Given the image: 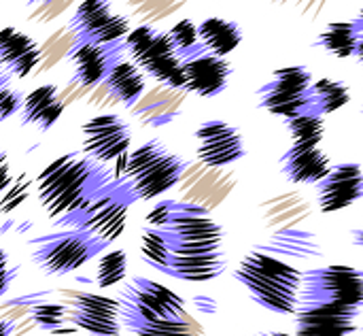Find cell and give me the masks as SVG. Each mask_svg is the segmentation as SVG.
Segmentation results:
<instances>
[{
  "label": "cell",
  "mask_w": 363,
  "mask_h": 336,
  "mask_svg": "<svg viewBox=\"0 0 363 336\" xmlns=\"http://www.w3.org/2000/svg\"><path fill=\"white\" fill-rule=\"evenodd\" d=\"M140 254L162 275L189 283L215 281L228 269L223 226L211 211L177 198L149 211Z\"/></svg>",
  "instance_id": "6da1fadb"
},
{
  "label": "cell",
  "mask_w": 363,
  "mask_h": 336,
  "mask_svg": "<svg viewBox=\"0 0 363 336\" xmlns=\"http://www.w3.org/2000/svg\"><path fill=\"white\" fill-rule=\"evenodd\" d=\"M363 311V271L328 264L304 271L294 313L296 336H351Z\"/></svg>",
  "instance_id": "7a4b0ae2"
},
{
  "label": "cell",
  "mask_w": 363,
  "mask_h": 336,
  "mask_svg": "<svg viewBox=\"0 0 363 336\" xmlns=\"http://www.w3.org/2000/svg\"><path fill=\"white\" fill-rule=\"evenodd\" d=\"M313 202L302 192H285L262 200L257 207L262 241L253 245V251L285 262L321 260L325 249L313 228Z\"/></svg>",
  "instance_id": "3957f363"
},
{
  "label": "cell",
  "mask_w": 363,
  "mask_h": 336,
  "mask_svg": "<svg viewBox=\"0 0 363 336\" xmlns=\"http://www.w3.org/2000/svg\"><path fill=\"white\" fill-rule=\"evenodd\" d=\"M119 322L128 336H204L185 300L170 288L134 277L119 292Z\"/></svg>",
  "instance_id": "277c9868"
},
{
  "label": "cell",
  "mask_w": 363,
  "mask_h": 336,
  "mask_svg": "<svg viewBox=\"0 0 363 336\" xmlns=\"http://www.w3.org/2000/svg\"><path fill=\"white\" fill-rule=\"evenodd\" d=\"M113 173L87 158L83 151L60 156L36 177V192L51 220L81 213L111 183Z\"/></svg>",
  "instance_id": "5b68a950"
},
{
  "label": "cell",
  "mask_w": 363,
  "mask_h": 336,
  "mask_svg": "<svg viewBox=\"0 0 363 336\" xmlns=\"http://www.w3.org/2000/svg\"><path fill=\"white\" fill-rule=\"evenodd\" d=\"M234 279L262 309L277 315H294L300 303L304 271L274 256L251 251L234 269Z\"/></svg>",
  "instance_id": "8992f818"
},
{
  "label": "cell",
  "mask_w": 363,
  "mask_h": 336,
  "mask_svg": "<svg viewBox=\"0 0 363 336\" xmlns=\"http://www.w3.org/2000/svg\"><path fill=\"white\" fill-rule=\"evenodd\" d=\"M119 166L121 170L117 173V179L125 185L132 198L153 200L181 183L189 162L170 151L160 139H151L121 158Z\"/></svg>",
  "instance_id": "52a82bcc"
},
{
  "label": "cell",
  "mask_w": 363,
  "mask_h": 336,
  "mask_svg": "<svg viewBox=\"0 0 363 336\" xmlns=\"http://www.w3.org/2000/svg\"><path fill=\"white\" fill-rule=\"evenodd\" d=\"M123 43L130 60L145 75L153 77L168 90H185L183 60L177 53L168 32H162L151 23H140L132 28Z\"/></svg>",
  "instance_id": "ba28073f"
},
{
  "label": "cell",
  "mask_w": 363,
  "mask_h": 336,
  "mask_svg": "<svg viewBox=\"0 0 363 336\" xmlns=\"http://www.w3.org/2000/svg\"><path fill=\"white\" fill-rule=\"evenodd\" d=\"M136 200L125 190V185L115 179L94 202H89L81 213L60 220V226H72L74 230L87 232L94 239L111 245L117 241L128 222V211Z\"/></svg>",
  "instance_id": "9c48e42d"
},
{
  "label": "cell",
  "mask_w": 363,
  "mask_h": 336,
  "mask_svg": "<svg viewBox=\"0 0 363 336\" xmlns=\"http://www.w3.org/2000/svg\"><path fill=\"white\" fill-rule=\"evenodd\" d=\"M34 264L49 277H64L100 256L108 245L81 230H64L34 241Z\"/></svg>",
  "instance_id": "30bf717a"
},
{
  "label": "cell",
  "mask_w": 363,
  "mask_h": 336,
  "mask_svg": "<svg viewBox=\"0 0 363 336\" xmlns=\"http://www.w3.org/2000/svg\"><path fill=\"white\" fill-rule=\"evenodd\" d=\"M313 72L306 66L279 68L272 72V79L257 90V104L285 121L313 113Z\"/></svg>",
  "instance_id": "8fae6325"
},
{
  "label": "cell",
  "mask_w": 363,
  "mask_h": 336,
  "mask_svg": "<svg viewBox=\"0 0 363 336\" xmlns=\"http://www.w3.org/2000/svg\"><path fill=\"white\" fill-rule=\"evenodd\" d=\"M83 153L94 162L106 166L130 153L132 130L117 113H100L83 124Z\"/></svg>",
  "instance_id": "7c38bea8"
},
{
  "label": "cell",
  "mask_w": 363,
  "mask_h": 336,
  "mask_svg": "<svg viewBox=\"0 0 363 336\" xmlns=\"http://www.w3.org/2000/svg\"><path fill=\"white\" fill-rule=\"evenodd\" d=\"M196 156L206 168H228L247 156L240 130L223 119H208L196 128Z\"/></svg>",
  "instance_id": "4fadbf2b"
},
{
  "label": "cell",
  "mask_w": 363,
  "mask_h": 336,
  "mask_svg": "<svg viewBox=\"0 0 363 336\" xmlns=\"http://www.w3.org/2000/svg\"><path fill=\"white\" fill-rule=\"evenodd\" d=\"M236 185H238L236 175L228 173L225 168H206L200 162L196 166L189 164L179 183L185 196L179 200L198 205L213 213L215 209L223 207L230 200Z\"/></svg>",
  "instance_id": "5bb4252c"
},
{
  "label": "cell",
  "mask_w": 363,
  "mask_h": 336,
  "mask_svg": "<svg viewBox=\"0 0 363 336\" xmlns=\"http://www.w3.org/2000/svg\"><path fill=\"white\" fill-rule=\"evenodd\" d=\"M183 72H185V92L202 98H215L223 94L230 85L232 64L225 58H219L204 49L200 43L198 49L183 55Z\"/></svg>",
  "instance_id": "9a60e30c"
},
{
  "label": "cell",
  "mask_w": 363,
  "mask_h": 336,
  "mask_svg": "<svg viewBox=\"0 0 363 336\" xmlns=\"http://www.w3.org/2000/svg\"><path fill=\"white\" fill-rule=\"evenodd\" d=\"M315 190L321 213L345 211L363 198V166L357 162H338Z\"/></svg>",
  "instance_id": "2e32d148"
},
{
  "label": "cell",
  "mask_w": 363,
  "mask_h": 336,
  "mask_svg": "<svg viewBox=\"0 0 363 336\" xmlns=\"http://www.w3.org/2000/svg\"><path fill=\"white\" fill-rule=\"evenodd\" d=\"M72 326L89 336H119V300L100 294H77L70 300L66 318Z\"/></svg>",
  "instance_id": "e0dca14e"
},
{
  "label": "cell",
  "mask_w": 363,
  "mask_h": 336,
  "mask_svg": "<svg viewBox=\"0 0 363 336\" xmlns=\"http://www.w3.org/2000/svg\"><path fill=\"white\" fill-rule=\"evenodd\" d=\"M125 43L113 45H94V43H74L70 49V62L74 66V81L85 87L104 83L115 64L125 60Z\"/></svg>",
  "instance_id": "ac0fdd59"
},
{
  "label": "cell",
  "mask_w": 363,
  "mask_h": 336,
  "mask_svg": "<svg viewBox=\"0 0 363 336\" xmlns=\"http://www.w3.org/2000/svg\"><path fill=\"white\" fill-rule=\"evenodd\" d=\"M332 160L321 147L291 145L281 156V173L289 183L317 185L332 170Z\"/></svg>",
  "instance_id": "d6986e66"
},
{
  "label": "cell",
  "mask_w": 363,
  "mask_h": 336,
  "mask_svg": "<svg viewBox=\"0 0 363 336\" xmlns=\"http://www.w3.org/2000/svg\"><path fill=\"white\" fill-rule=\"evenodd\" d=\"M40 60V49L34 38L6 26L0 30V68L11 77L23 79Z\"/></svg>",
  "instance_id": "ffe728a7"
},
{
  "label": "cell",
  "mask_w": 363,
  "mask_h": 336,
  "mask_svg": "<svg viewBox=\"0 0 363 336\" xmlns=\"http://www.w3.org/2000/svg\"><path fill=\"white\" fill-rule=\"evenodd\" d=\"M62 111H64V102L60 100L57 87L49 83L32 90L23 98L19 121L21 126H36L40 132H47L62 117Z\"/></svg>",
  "instance_id": "44dd1931"
},
{
  "label": "cell",
  "mask_w": 363,
  "mask_h": 336,
  "mask_svg": "<svg viewBox=\"0 0 363 336\" xmlns=\"http://www.w3.org/2000/svg\"><path fill=\"white\" fill-rule=\"evenodd\" d=\"M104 87L119 104L132 109L143 98L147 90V79H145V72L132 60H121L108 72Z\"/></svg>",
  "instance_id": "7402d4cb"
},
{
  "label": "cell",
  "mask_w": 363,
  "mask_h": 336,
  "mask_svg": "<svg viewBox=\"0 0 363 336\" xmlns=\"http://www.w3.org/2000/svg\"><path fill=\"white\" fill-rule=\"evenodd\" d=\"M198 36L206 51L225 58L242 43V28L225 17H208L198 26Z\"/></svg>",
  "instance_id": "603a6c76"
},
{
  "label": "cell",
  "mask_w": 363,
  "mask_h": 336,
  "mask_svg": "<svg viewBox=\"0 0 363 336\" xmlns=\"http://www.w3.org/2000/svg\"><path fill=\"white\" fill-rule=\"evenodd\" d=\"M113 15L115 13L111 11V2H104V0L81 2L70 19V30L77 36V45L91 43V38L108 23Z\"/></svg>",
  "instance_id": "cb8c5ba5"
},
{
  "label": "cell",
  "mask_w": 363,
  "mask_h": 336,
  "mask_svg": "<svg viewBox=\"0 0 363 336\" xmlns=\"http://www.w3.org/2000/svg\"><path fill=\"white\" fill-rule=\"evenodd\" d=\"M359 38H362V32H359V28L355 26L353 19L351 21H332L319 34L317 45L323 47L328 53L345 60V58L355 55Z\"/></svg>",
  "instance_id": "d4e9b609"
},
{
  "label": "cell",
  "mask_w": 363,
  "mask_h": 336,
  "mask_svg": "<svg viewBox=\"0 0 363 336\" xmlns=\"http://www.w3.org/2000/svg\"><path fill=\"white\" fill-rule=\"evenodd\" d=\"M351 102V90L345 81L323 77L313 83V115L325 117Z\"/></svg>",
  "instance_id": "484cf974"
},
{
  "label": "cell",
  "mask_w": 363,
  "mask_h": 336,
  "mask_svg": "<svg viewBox=\"0 0 363 336\" xmlns=\"http://www.w3.org/2000/svg\"><path fill=\"white\" fill-rule=\"evenodd\" d=\"M285 128L291 136V145L321 147V143L325 139V119L319 115H313V113L287 119Z\"/></svg>",
  "instance_id": "4316f807"
},
{
  "label": "cell",
  "mask_w": 363,
  "mask_h": 336,
  "mask_svg": "<svg viewBox=\"0 0 363 336\" xmlns=\"http://www.w3.org/2000/svg\"><path fill=\"white\" fill-rule=\"evenodd\" d=\"M125 275H128V254L123 249H113L98 260V269H96L98 288L102 290L113 288L121 283Z\"/></svg>",
  "instance_id": "83f0119b"
},
{
  "label": "cell",
  "mask_w": 363,
  "mask_h": 336,
  "mask_svg": "<svg viewBox=\"0 0 363 336\" xmlns=\"http://www.w3.org/2000/svg\"><path fill=\"white\" fill-rule=\"evenodd\" d=\"M30 318H32V322H34L38 328H43V330H47V332L57 335V332H60V328H62V324H64V322H66V318H68V311H66V307H64V305L43 303V305L32 307Z\"/></svg>",
  "instance_id": "f1b7e54d"
},
{
  "label": "cell",
  "mask_w": 363,
  "mask_h": 336,
  "mask_svg": "<svg viewBox=\"0 0 363 336\" xmlns=\"http://www.w3.org/2000/svg\"><path fill=\"white\" fill-rule=\"evenodd\" d=\"M168 36L177 49V53L183 58L187 53H191L194 49L200 47V36H198V26L191 21V19H181L177 21L170 30H168Z\"/></svg>",
  "instance_id": "f546056e"
},
{
  "label": "cell",
  "mask_w": 363,
  "mask_h": 336,
  "mask_svg": "<svg viewBox=\"0 0 363 336\" xmlns=\"http://www.w3.org/2000/svg\"><path fill=\"white\" fill-rule=\"evenodd\" d=\"M30 188H32V179L28 173H21L19 177H15L11 185L4 190V194L0 196V213L9 215L15 209H19L30 196Z\"/></svg>",
  "instance_id": "4dcf8cb0"
},
{
  "label": "cell",
  "mask_w": 363,
  "mask_h": 336,
  "mask_svg": "<svg viewBox=\"0 0 363 336\" xmlns=\"http://www.w3.org/2000/svg\"><path fill=\"white\" fill-rule=\"evenodd\" d=\"M23 104V96L17 90H11L9 85L0 87V124L11 119L15 113L21 111Z\"/></svg>",
  "instance_id": "1f68e13d"
},
{
  "label": "cell",
  "mask_w": 363,
  "mask_h": 336,
  "mask_svg": "<svg viewBox=\"0 0 363 336\" xmlns=\"http://www.w3.org/2000/svg\"><path fill=\"white\" fill-rule=\"evenodd\" d=\"M17 273H19V269H17V266L13 269L11 262H9L6 251L0 249V298L9 292V288H11V283L15 281Z\"/></svg>",
  "instance_id": "d6a6232c"
},
{
  "label": "cell",
  "mask_w": 363,
  "mask_h": 336,
  "mask_svg": "<svg viewBox=\"0 0 363 336\" xmlns=\"http://www.w3.org/2000/svg\"><path fill=\"white\" fill-rule=\"evenodd\" d=\"M194 309L200 315H215L219 311V303L213 296H194Z\"/></svg>",
  "instance_id": "836d02e7"
},
{
  "label": "cell",
  "mask_w": 363,
  "mask_h": 336,
  "mask_svg": "<svg viewBox=\"0 0 363 336\" xmlns=\"http://www.w3.org/2000/svg\"><path fill=\"white\" fill-rule=\"evenodd\" d=\"M13 177H11V164H9V158L6 153L0 149V194H4V190L11 185Z\"/></svg>",
  "instance_id": "e575fe53"
},
{
  "label": "cell",
  "mask_w": 363,
  "mask_h": 336,
  "mask_svg": "<svg viewBox=\"0 0 363 336\" xmlns=\"http://www.w3.org/2000/svg\"><path fill=\"white\" fill-rule=\"evenodd\" d=\"M11 332H13V322L0 318V336H11Z\"/></svg>",
  "instance_id": "d590c367"
},
{
  "label": "cell",
  "mask_w": 363,
  "mask_h": 336,
  "mask_svg": "<svg viewBox=\"0 0 363 336\" xmlns=\"http://www.w3.org/2000/svg\"><path fill=\"white\" fill-rule=\"evenodd\" d=\"M351 239H353V245L355 247H363V228H357L351 232Z\"/></svg>",
  "instance_id": "8d00e7d4"
},
{
  "label": "cell",
  "mask_w": 363,
  "mask_h": 336,
  "mask_svg": "<svg viewBox=\"0 0 363 336\" xmlns=\"http://www.w3.org/2000/svg\"><path fill=\"white\" fill-rule=\"evenodd\" d=\"M353 21H355V26L359 28V32L363 34V4H362V9H359V13H357V17H355Z\"/></svg>",
  "instance_id": "74e56055"
},
{
  "label": "cell",
  "mask_w": 363,
  "mask_h": 336,
  "mask_svg": "<svg viewBox=\"0 0 363 336\" xmlns=\"http://www.w3.org/2000/svg\"><path fill=\"white\" fill-rule=\"evenodd\" d=\"M355 58H357V62H359V64H363V34H362V38H359L357 51H355Z\"/></svg>",
  "instance_id": "f35d334b"
},
{
  "label": "cell",
  "mask_w": 363,
  "mask_h": 336,
  "mask_svg": "<svg viewBox=\"0 0 363 336\" xmlns=\"http://www.w3.org/2000/svg\"><path fill=\"white\" fill-rule=\"evenodd\" d=\"M251 336H296V335H287V332H257V335Z\"/></svg>",
  "instance_id": "ab89813d"
},
{
  "label": "cell",
  "mask_w": 363,
  "mask_h": 336,
  "mask_svg": "<svg viewBox=\"0 0 363 336\" xmlns=\"http://www.w3.org/2000/svg\"><path fill=\"white\" fill-rule=\"evenodd\" d=\"M362 336H363V330H362Z\"/></svg>",
  "instance_id": "60d3db41"
}]
</instances>
